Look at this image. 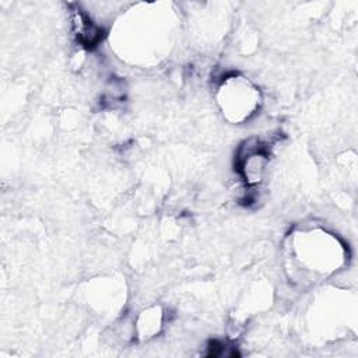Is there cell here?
<instances>
[{
  "label": "cell",
  "mask_w": 358,
  "mask_h": 358,
  "mask_svg": "<svg viewBox=\"0 0 358 358\" xmlns=\"http://www.w3.org/2000/svg\"><path fill=\"white\" fill-rule=\"evenodd\" d=\"M292 260L298 273L326 275L344 262V248L324 229H303L292 241Z\"/></svg>",
  "instance_id": "obj_1"
},
{
  "label": "cell",
  "mask_w": 358,
  "mask_h": 358,
  "mask_svg": "<svg viewBox=\"0 0 358 358\" xmlns=\"http://www.w3.org/2000/svg\"><path fill=\"white\" fill-rule=\"evenodd\" d=\"M217 102L225 117L242 123L256 113L262 98L259 88L243 76L225 77L217 91Z\"/></svg>",
  "instance_id": "obj_2"
},
{
  "label": "cell",
  "mask_w": 358,
  "mask_h": 358,
  "mask_svg": "<svg viewBox=\"0 0 358 358\" xmlns=\"http://www.w3.org/2000/svg\"><path fill=\"white\" fill-rule=\"evenodd\" d=\"M235 161L243 182L248 186H257L268 169V147L257 137H250L239 145Z\"/></svg>",
  "instance_id": "obj_3"
},
{
  "label": "cell",
  "mask_w": 358,
  "mask_h": 358,
  "mask_svg": "<svg viewBox=\"0 0 358 358\" xmlns=\"http://www.w3.org/2000/svg\"><path fill=\"white\" fill-rule=\"evenodd\" d=\"M162 316H164V313L157 306L144 310L143 315H140V317L136 323V327H134L138 337L141 340H147V338H151L155 334H158L162 327Z\"/></svg>",
  "instance_id": "obj_4"
}]
</instances>
